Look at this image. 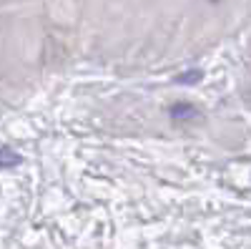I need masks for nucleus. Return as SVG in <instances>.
<instances>
[{
  "label": "nucleus",
  "mask_w": 251,
  "mask_h": 249,
  "mask_svg": "<svg viewBox=\"0 0 251 249\" xmlns=\"http://www.w3.org/2000/svg\"><path fill=\"white\" fill-rule=\"evenodd\" d=\"M201 78H203V71L191 68V71H186V73L176 76V78H174V83H181V86H194V83H199Z\"/></svg>",
  "instance_id": "7ed1b4c3"
},
{
  "label": "nucleus",
  "mask_w": 251,
  "mask_h": 249,
  "mask_svg": "<svg viewBox=\"0 0 251 249\" xmlns=\"http://www.w3.org/2000/svg\"><path fill=\"white\" fill-rule=\"evenodd\" d=\"M20 161H23V156L18 151H13L8 146H0V169H10V166H18Z\"/></svg>",
  "instance_id": "f03ea898"
},
{
  "label": "nucleus",
  "mask_w": 251,
  "mask_h": 249,
  "mask_svg": "<svg viewBox=\"0 0 251 249\" xmlns=\"http://www.w3.org/2000/svg\"><path fill=\"white\" fill-rule=\"evenodd\" d=\"M169 116H171L174 121H188V118H196V116H199V109L194 106V103L178 101V103H174V106L169 109Z\"/></svg>",
  "instance_id": "f257e3e1"
}]
</instances>
